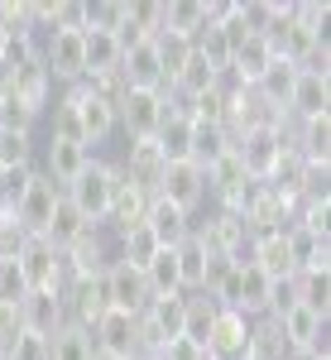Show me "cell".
Listing matches in <instances>:
<instances>
[{
	"label": "cell",
	"instance_id": "1",
	"mask_svg": "<svg viewBox=\"0 0 331 360\" xmlns=\"http://www.w3.org/2000/svg\"><path fill=\"white\" fill-rule=\"evenodd\" d=\"M115 183H120V168L115 164H101V159H91V164L63 188V197L77 207L86 217V226H106V212H110V197H115Z\"/></svg>",
	"mask_w": 331,
	"mask_h": 360
},
{
	"label": "cell",
	"instance_id": "2",
	"mask_svg": "<svg viewBox=\"0 0 331 360\" xmlns=\"http://www.w3.org/2000/svg\"><path fill=\"white\" fill-rule=\"evenodd\" d=\"M10 259L20 264V274H25V288H63L67 283V264H63V250H53L44 236H20L15 250H10Z\"/></svg>",
	"mask_w": 331,
	"mask_h": 360
},
{
	"label": "cell",
	"instance_id": "3",
	"mask_svg": "<svg viewBox=\"0 0 331 360\" xmlns=\"http://www.w3.org/2000/svg\"><path fill=\"white\" fill-rule=\"evenodd\" d=\"M164 111H168V91H135V86H125L120 101H115V125H125L130 139H154L159 125H164Z\"/></svg>",
	"mask_w": 331,
	"mask_h": 360
},
{
	"label": "cell",
	"instance_id": "4",
	"mask_svg": "<svg viewBox=\"0 0 331 360\" xmlns=\"http://www.w3.org/2000/svg\"><path fill=\"white\" fill-rule=\"evenodd\" d=\"M39 63H44V72H48L53 82H67V86L86 82L82 34H77V29H58V34H48V39L39 44Z\"/></svg>",
	"mask_w": 331,
	"mask_h": 360
},
{
	"label": "cell",
	"instance_id": "5",
	"mask_svg": "<svg viewBox=\"0 0 331 360\" xmlns=\"http://www.w3.org/2000/svg\"><path fill=\"white\" fill-rule=\"evenodd\" d=\"M20 322H25L29 336H44V341H53L63 327H72V322H67V298H63V288H34V293H25Z\"/></svg>",
	"mask_w": 331,
	"mask_h": 360
},
{
	"label": "cell",
	"instance_id": "6",
	"mask_svg": "<svg viewBox=\"0 0 331 360\" xmlns=\"http://www.w3.org/2000/svg\"><path fill=\"white\" fill-rule=\"evenodd\" d=\"M63 96H67V101H72V111H77V125H82L86 149H91V144H101V139L115 130V106H110L101 91H91L86 82H77V86H67Z\"/></svg>",
	"mask_w": 331,
	"mask_h": 360
},
{
	"label": "cell",
	"instance_id": "7",
	"mask_svg": "<svg viewBox=\"0 0 331 360\" xmlns=\"http://www.w3.org/2000/svg\"><path fill=\"white\" fill-rule=\"evenodd\" d=\"M58 197H63V188H58V183H48L44 173H34L29 193L20 197V207H15V231H20V236H44V231H48V221H53Z\"/></svg>",
	"mask_w": 331,
	"mask_h": 360
},
{
	"label": "cell",
	"instance_id": "8",
	"mask_svg": "<svg viewBox=\"0 0 331 360\" xmlns=\"http://www.w3.org/2000/svg\"><path fill=\"white\" fill-rule=\"evenodd\" d=\"M154 197H164V202L183 207V212L193 217V207L207 197V168H197L193 159H183V164H164V178H159Z\"/></svg>",
	"mask_w": 331,
	"mask_h": 360
},
{
	"label": "cell",
	"instance_id": "9",
	"mask_svg": "<svg viewBox=\"0 0 331 360\" xmlns=\"http://www.w3.org/2000/svg\"><path fill=\"white\" fill-rule=\"evenodd\" d=\"M106 293H110V312H125V317H139L144 307L154 303V293H149V283L139 269H130L125 259H115L106 269Z\"/></svg>",
	"mask_w": 331,
	"mask_h": 360
},
{
	"label": "cell",
	"instance_id": "10",
	"mask_svg": "<svg viewBox=\"0 0 331 360\" xmlns=\"http://www.w3.org/2000/svg\"><path fill=\"white\" fill-rule=\"evenodd\" d=\"M327 106H331V72L327 68H298L293 91H288V111L298 120H312V115H327Z\"/></svg>",
	"mask_w": 331,
	"mask_h": 360
},
{
	"label": "cell",
	"instance_id": "11",
	"mask_svg": "<svg viewBox=\"0 0 331 360\" xmlns=\"http://www.w3.org/2000/svg\"><path fill=\"white\" fill-rule=\"evenodd\" d=\"M91 346L106 351V356H120V360H135L139 356V332H135V317L125 312H106L96 327H91Z\"/></svg>",
	"mask_w": 331,
	"mask_h": 360
},
{
	"label": "cell",
	"instance_id": "12",
	"mask_svg": "<svg viewBox=\"0 0 331 360\" xmlns=\"http://www.w3.org/2000/svg\"><path fill=\"white\" fill-rule=\"evenodd\" d=\"M245 341H249V317L221 307L216 322H212V336H207V356L212 360H240L245 356Z\"/></svg>",
	"mask_w": 331,
	"mask_h": 360
},
{
	"label": "cell",
	"instance_id": "13",
	"mask_svg": "<svg viewBox=\"0 0 331 360\" xmlns=\"http://www.w3.org/2000/svg\"><path fill=\"white\" fill-rule=\"evenodd\" d=\"M144 226H149V236L159 240L164 250L183 245L188 236H193V217L183 212V207H173L164 197H149V212H144Z\"/></svg>",
	"mask_w": 331,
	"mask_h": 360
},
{
	"label": "cell",
	"instance_id": "14",
	"mask_svg": "<svg viewBox=\"0 0 331 360\" xmlns=\"http://www.w3.org/2000/svg\"><path fill=\"white\" fill-rule=\"evenodd\" d=\"M154 144H159L164 164H183V159H193V120H188V111H183L173 96H168V111H164V125H159Z\"/></svg>",
	"mask_w": 331,
	"mask_h": 360
},
{
	"label": "cell",
	"instance_id": "15",
	"mask_svg": "<svg viewBox=\"0 0 331 360\" xmlns=\"http://www.w3.org/2000/svg\"><path fill=\"white\" fill-rule=\"evenodd\" d=\"M86 164H91V149L86 144H72V139H48L44 144V178L58 183V188H67Z\"/></svg>",
	"mask_w": 331,
	"mask_h": 360
},
{
	"label": "cell",
	"instance_id": "16",
	"mask_svg": "<svg viewBox=\"0 0 331 360\" xmlns=\"http://www.w3.org/2000/svg\"><path fill=\"white\" fill-rule=\"evenodd\" d=\"M269 63H274V49H269L259 34H249L245 44L231 53V68H226V77H231L235 86H245V91H249V86H254L259 77H264V72H269Z\"/></svg>",
	"mask_w": 331,
	"mask_h": 360
},
{
	"label": "cell",
	"instance_id": "17",
	"mask_svg": "<svg viewBox=\"0 0 331 360\" xmlns=\"http://www.w3.org/2000/svg\"><path fill=\"white\" fill-rule=\"evenodd\" d=\"M82 58H86V82H96V77H110V72H120V44H115V34H96V29H82Z\"/></svg>",
	"mask_w": 331,
	"mask_h": 360
},
{
	"label": "cell",
	"instance_id": "18",
	"mask_svg": "<svg viewBox=\"0 0 331 360\" xmlns=\"http://www.w3.org/2000/svg\"><path fill=\"white\" fill-rule=\"evenodd\" d=\"M86 231H96V226H86V217H82V212H77V207H72L67 197H58L53 221H48V231H44V240H48L53 250H63V255H67V250L77 245V240H82Z\"/></svg>",
	"mask_w": 331,
	"mask_h": 360
},
{
	"label": "cell",
	"instance_id": "19",
	"mask_svg": "<svg viewBox=\"0 0 331 360\" xmlns=\"http://www.w3.org/2000/svg\"><path fill=\"white\" fill-rule=\"evenodd\" d=\"M173 259H178V288L183 293H207V250L197 240V231L183 240V245H173Z\"/></svg>",
	"mask_w": 331,
	"mask_h": 360
},
{
	"label": "cell",
	"instance_id": "20",
	"mask_svg": "<svg viewBox=\"0 0 331 360\" xmlns=\"http://www.w3.org/2000/svg\"><path fill=\"white\" fill-rule=\"evenodd\" d=\"M269 288H274V278L259 274L249 259H240V293H235V312H240V317H269Z\"/></svg>",
	"mask_w": 331,
	"mask_h": 360
},
{
	"label": "cell",
	"instance_id": "21",
	"mask_svg": "<svg viewBox=\"0 0 331 360\" xmlns=\"http://www.w3.org/2000/svg\"><path fill=\"white\" fill-rule=\"evenodd\" d=\"M240 360H293V351H288V341H283L274 317L249 322V341H245V356Z\"/></svg>",
	"mask_w": 331,
	"mask_h": 360
},
{
	"label": "cell",
	"instance_id": "22",
	"mask_svg": "<svg viewBox=\"0 0 331 360\" xmlns=\"http://www.w3.org/2000/svg\"><path fill=\"white\" fill-rule=\"evenodd\" d=\"M293 149H298L303 164L327 168V159H331V115H312V120H303V139H293Z\"/></svg>",
	"mask_w": 331,
	"mask_h": 360
},
{
	"label": "cell",
	"instance_id": "23",
	"mask_svg": "<svg viewBox=\"0 0 331 360\" xmlns=\"http://www.w3.org/2000/svg\"><path fill=\"white\" fill-rule=\"evenodd\" d=\"M193 120V115H188ZM231 154V130L226 125H197L193 120V164L197 168H212V164H221Z\"/></svg>",
	"mask_w": 331,
	"mask_h": 360
},
{
	"label": "cell",
	"instance_id": "24",
	"mask_svg": "<svg viewBox=\"0 0 331 360\" xmlns=\"http://www.w3.org/2000/svg\"><path fill=\"white\" fill-rule=\"evenodd\" d=\"M293 283H298V307L327 317L331 312V278H327V269H298Z\"/></svg>",
	"mask_w": 331,
	"mask_h": 360
},
{
	"label": "cell",
	"instance_id": "25",
	"mask_svg": "<svg viewBox=\"0 0 331 360\" xmlns=\"http://www.w3.org/2000/svg\"><path fill=\"white\" fill-rule=\"evenodd\" d=\"M91 336L82 327H63V332L48 341V360H91Z\"/></svg>",
	"mask_w": 331,
	"mask_h": 360
},
{
	"label": "cell",
	"instance_id": "26",
	"mask_svg": "<svg viewBox=\"0 0 331 360\" xmlns=\"http://www.w3.org/2000/svg\"><path fill=\"white\" fill-rule=\"evenodd\" d=\"M34 120L39 115L29 111L15 91H0V130H15V135H34Z\"/></svg>",
	"mask_w": 331,
	"mask_h": 360
},
{
	"label": "cell",
	"instance_id": "27",
	"mask_svg": "<svg viewBox=\"0 0 331 360\" xmlns=\"http://www.w3.org/2000/svg\"><path fill=\"white\" fill-rule=\"evenodd\" d=\"M34 164V135L0 130V168H29Z\"/></svg>",
	"mask_w": 331,
	"mask_h": 360
},
{
	"label": "cell",
	"instance_id": "28",
	"mask_svg": "<svg viewBox=\"0 0 331 360\" xmlns=\"http://www.w3.org/2000/svg\"><path fill=\"white\" fill-rule=\"evenodd\" d=\"M25 274H20V264L10 259V255H0V303H10V307H20L25 303Z\"/></svg>",
	"mask_w": 331,
	"mask_h": 360
},
{
	"label": "cell",
	"instance_id": "29",
	"mask_svg": "<svg viewBox=\"0 0 331 360\" xmlns=\"http://www.w3.org/2000/svg\"><path fill=\"white\" fill-rule=\"evenodd\" d=\"M0 356L5 360H48V341H44V336H20V341H15V346H5V351H0Z\"/></svg>",
	"mask_w": 331,
	"mask_h": 360
},
{
	"label": "cell",
	"instance_id": "30",
	"mask_svg": "<svg viewBox=\"0 0 331 360\" xmlns=\"http://www.w3.org/2000/svg\"><path fill=\"white\" fill-rule=\"evenodd\" d=\"M154 360H212V356H207L202 346H193V341H183V336H178V341H168Z\"/></svg>",
	"mask_w": 331,
	"mask_h": 360
},
{
	"label": "cell",
	"instance_id": "31",
	"mask_svg": "<svg viewBox=\"0 0 331 360\" xmlns=\"http://www.w3.org/2000/svg\"><path fill=\"white\" fill-rule=\"evenodd\" d=\"M91 360H120V356H106V351H91Z\"/></svg>",
	"mask_w": 331,
	"mask_h": 360
},
{
	"label": "cell",
	"instance_id": "32",
	"mask_svg": "<svg viewBox=\"0 0 331 360\" xmlns=\"http://www.w3.org/2000/svg\"><path fill=\"white\" fill-rule=\"evenodd\" d=\"M0 360H5V356H0Z\"/></svg>",
	"mask_w": 331,
	"mask_h": 360
}]
</instances>
